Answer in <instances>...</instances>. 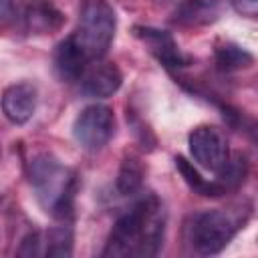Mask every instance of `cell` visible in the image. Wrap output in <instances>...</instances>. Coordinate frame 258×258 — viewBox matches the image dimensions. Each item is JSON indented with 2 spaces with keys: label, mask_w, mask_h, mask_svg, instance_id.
Instances as JSON below:
<instances>
[{
  "label": "cell",
  "mask_w": 258,
  "mask_h": 258,
  "mask_svg": "<svg viewBox=\"0 0 258 258\" xmlns=\"http://www.w3.org/2000/svg\"><path fill=\"white\" fill-rule=\"evenodd\" d=\"M165 222H167V214L161 200L153 194H147L115 222L101 256L103 258L155 256L163 246Z\"/></svg>",
  "instance_id": "1"
},
{
  "label": "cell",
  "mask_w": 258,
  "mask_h": 258,
  "mask_svg": "<svg viewBox=\"0 0 258 258\" xmlns=\"http://www.w3.org/2000/svg\"><path fill=\"white\" fill-rule=\"evenodd\" d=\"M28 179L40 208L56 220H71L77 194V173L52 153H38L28 161Z\"/></svg>",
  "instance_id": "2"
},
{
  "label": "cell",
  "mask_w": 258,
  "mask_h": 258,
  "mask_svg": "<svg viewBox=\"0 0 258 258\" xmlns=\"http://www.w3.org/2000/svg\"><path fill=\"white\" fill-rule=\"evenodd\" d=\"M252 216V206L244 204L224 210H208L191 218L187 226V236L194 250L202 256H212L222 252L232 238L246 226Z\"/></svg>",
  "instance_id": "3"
},
{
  "label": "cell",
  "mask_w": 258,
  "mask_h": 258,
  "mask_svg": "<svg viewBox=\"0 0 258 258\" xmlns=\"http://www.w3.org/2000/svg\"><path fill=\"white\" fill-rule=\"evenodd\" d=\"M117 30V16L107 0H85L79 10V24L73 38L89 56L99 60L111 46Z\"/></svg>",
  "instance_id": "4"
},
{
  "label": "cell",
  "mask_w": 258,
  "mask_h": 258,
  "mask_svg": "<svg viewBox=\"0 0 258 258\" xmlns=\"http://www.w3.org/2000/svg\"><path fill=\"white\" fill-rule=\"evenodd\" d=\"M115 133V113L107 105H89L85 107L75 123L73 135L77 143L87 151L103 149Z\"/></svg>",
  "instance_id": "5"
},
{
  "label": "cell",
  "mask_w": 258,
  "mask_h": 258,
  "mask_svg": "<svg viewBox=\"0 0 258 258\" xmlns=\"http://www.w3.org/2000/svg\"><path fill=\"white\" fill-rule=\"evenodd\" d=\"M187 145H189L191 157L202 167H206L210 171H218L230 159V149H228L226 137L222 135L220 129H216L212 125L196 127L187 137Z\"/></svg>",
  "instance_id": "6"
},
{
  "label": "cell",
  "mask_w": 258,
  "mask_h": 258,
  "mask_svg": "<svg viewBox=\"0 0 258 258\" xmlns=\"http://www.w3.org/2000/svg\"><path fill=\"white\" fill-rule=\"evenodd\" d=\"M133 34L149 48V52L167 69H179L189 62V56H185L173 36L167 30L153 28V26H133Z\"/></svg>",
  "instance_id": "7"
},
{
  "label": "cell",
  "mask_w": 258,
  "mask_h": 258,
  "mask_svg": "<svg viewBox=\"0 0 258 258\" xmlns=\"http://www.w3.org/2000/svg\"><path fill=\"white\" fill-rule=\"evenodd\" d=\"M38 103L36 87L30 83H14L4 89L0 97V107L4 117L14 125H24L32 119Z\"/></svg>",
  "instance_id": "8"
},
{
  "label": "cell",
  "mask_w": 258,
  "mask_h": 258,
  "mask_svg": "<svg viewBox=\"0 0 258 258\" xmlns=\"http://www.w3.org/2000/svg\"><path fill=\"white\" fill-rule=\"evenodd\" d=\"M22 20L30 34H52L64 24V14L52 0H26Z\"/></svg>",
  "instance_id": "9"
},
{
  "label": "cell",
  "mask_w": 258,
  "mask_h": 258,
  "mask_svg": "<svg viewBox=\"0 0 258 258\" xmlns=\"http://www.w3.org/2000/svg\"><path fill=\"white\" fill-rule=\"evenodd\" d=\"M123 75L115 62H97L81 77V91L87 97L107 99L121 89Z\"/></svg>",
  "instance_id": "10"
},
{
  "label": "cell",
  "mask_w": 258,
  "mask_h": 258,
  "mask_svg": "<svg viewBox=\"0 0 258 258\" xmlns=\"http://www.w3.org/2000/svg\"><path fill=\"white\" fill-rule=\"evenodd\" d=\"M89 62H91L89 56L77 44L73 34H69L64 40H60L56 44V50H54V71H56L60 81H67V83L79 81L83 77V73L87 71Z\"/></svg>",
  "instance_id": "11"
},
{
  "label": "cell",
  "mask_w": 258,
  "mask_h": 258,
  "mask_svg": "<svg viewBox=\"0 0 258 258\" xmlns=\"http://www.w3.org/2000/svg\"><path fill=\"white\" fill-rule=\"evenodd\" d=\"M222 16V0H181L173 12L179 26H208Z\"/></svg>",
  "instance_id": "12"
},
{
  "label": "cell",
  "mask_w": 258,
  "mask_h": 258,
  "mask_svg": "<svg viewBox=\"0 0 258 258\" xmlns=\"http://www.w3.org/2000/svg\"><path fill=\"white\" fill-rule=\"evenodd\" d=\"M145 165L137 155H125L117 173V191L121 196H133L143 185Z\"/></svg>",
  "instance_id": "13"
},
{
  "label": "cell",
  "mask_w": 258,
  "mask_h": 258,
  "mask_svg": "<svg viewBox=\"0 0 258 258\" xmlns=\"http://www.w3.org/2000/svg\"><path fill=\"white\" fill-rule=\"evenodd\" d=\"M175 167L179 169L183 181H185L196 194H200V196H204V198H220V196L226 194V191L222 189V185H220L216 179H206L185 157L177 155V157H175Z\"/></svg>",
  "instance_id": "14"
},
{
  "label": "cell",
  "mask_w": 258,
  "mask_h": 258,
  "mask_svg": "<svg viewBox=\"0 0 258 258\" xmlns=\"http://www.w3.org/2000/svg\"><path fill=\"white\" fill-rule=\"evenodd\" d=\"M214 54H216V64L222 71H226V73L248 69L254 62V54L250 50H246L244 46L234 44V42H222V44H218L216 50H214Z\"/></svg>",
  "instance_id": "15"
},
{
  "label": "cell",
  "mask_w": 258,
  "mask_h": 258,
  "mask_svg": "<svg viewBox=\"0 0 258 258\" xmlns=\"http://www.w3.org/2000/svg\"><path fill=\"white\" fill-rule=\"evenodd\" d=\"M44 254L58 256V258H69L73 254V222L71 220H60V224L46 234Z\"/></svg>",
  "instance_id": "16"
},
{
  "label": "cell",
  "mask_w": 258,
  "mask_h": 258,
  "mask_svg": "<svg viewBox=\"0 0 258 258\" xmlns=\"http://www.w3.org/2000/svg\"><path fill=\"white\" fill-rule=\"evenodd\" d=\"M44 240H42V234L40 232H30L24 236V240L20 242V248H18V254L20 256H40L44 254Z\"/></svg>",
  "instance_id": "17"
},
{
  "label": "cell",
  "mask_w": 258,
  "mask_h": 258,
  "mask_svg": "<svg viewBox=\"0 0 258 258\" xmlns=\"http://www.w3.org/2000/svg\"><path fill=\"white\" fill-rule=\"evenodd\" d=\"M232 2V8L246 16V18H256L258 14V0H230Z\"/></svg>",
  "instance_id": "18"
},
{
  "label": "cell",
  "mask_w": 258,
  "mask_h": 258,
  "mask_svg": "<svg viewBox=\"0 0 258 258\" xmlns=\"http://www.w3.org/2000/svg\"><path fill=\"white\" fill-rule=\"evenodd\" d=\"M14 14V0H0V22L10 20Z\"/></svg>",
  "instance_id": "19"
}]
</instances>
